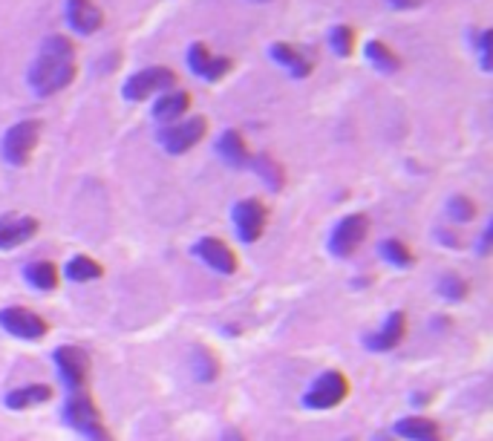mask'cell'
Wrapping results in <instances>:
<instances>
[{"mask_svg": "<svg viewBox=\"0 0 493 441\" xmlns=\"http://www.w3.org/2000/svg\"><path fill=\"white\" fill-rule=\"evenodd\" d=\"M257 4H268V0H257Z\"/></svg>", "mask_w": 493, "mask_h": 441, "instance_id": "obj_36", "label": "cell"}, {"mask_svg": "<svg viewBox=\"0 0 493 441\" xmlns=\"http://www.w3.org/2000/svg\"><path fill=\"white\" fill-rule=\"evenodd\" d=\"M231 219H234V231H237V237L242 242H257L263 237L266 231V208L263 202L257 200H242L234 205L231 211Z\"/></svg>", "mask_w": 493, "mask_h": 441, "instance_id": "obj_10", "label": "cell"}, {"mask_svg": "<svg viewBox=\"0 0 493 441\" xmlns=\"http://www.w3.org/2000/svg\"><path fill=\"white\" fill-rule=\"evenodd\" d=\"M448 216L453 223H471L476 216V205L473 200H467V196H450L448 200Z\"/></svg>", "mask_w": 493, "mask_h": 441, "instance_id": "obj_28", "label": "cell"}, {"mask_svg": "<svg viewBox=\"0 0 493 441\" xmlns=\"http://www.w3.org/2000/svg\"><path fill=\"white\" fill-rule=\"evenodd\" d=\"M67 277L72 280V283H90V280H98L104 274V268L98 265L93 257H84V254H78V257H72V260L67 263Z\"/></svg>", "mask_w": 493, "mask_h": 441, "instance_id": "obj_24", "label": "cell"}, {"mask_svg": "<svg viewBox=\"0 0 493 441\" xmlns=\"http://www.w3.org/2000/svg\"><path fill=\"white\" fill-rule=\"evenodd\" d=\"M373 441H396V438H392L390 433H375V436H373Z\"/></svg>", "mask_w": 493, "mask_h": 441, "instance_id": "obj_34", "label": "cell"}, {"mask_svg": "<svg viewBox=\"0 0 493 441\" xmlns=\"http://www.w3.org/2000/svg\"><path fill=\"white\" fill-rule=\"evenodd\" d=\"M217 153H219V159H223V162L231 165V167H249V162H251L249 144H245V139L240 136L237 130H226L223 136H219V142H217Z\"/></svg>", "mask_w": 493, "mask_h": 441, "instance_id": "obj_19", "label": "cell"}, {"mask_svg": "<svg viewBox=\"0 0 493 441\" xmlns=\"http://www.w3.org/2000/svg\"><path fill=\"white\" fill-rule=\"evenodd\" d=\"M64 18L67 27L76 35H95L98 29L104 27V12L93 0H67L64 4Z\"/></svg>", "mask_w": 493, "mask_h": 441, "instance_id": "obj_11", "label": "cell"}, {"mask_svg": "<svg viewBox=\"0 0 493 441\" xmlns=\"http://www.w3.org/2000/svg\"><path fill=\"white\" fill-rule=\"evenodd\" d=\"M38 139H41V121L23 118L4 133V139H0V156H4L6 165L23 167L32 159V151L38 147Z\"/></svg>", "mask_w": 493, "mask_h": 441, "instance_id": "obj_2", "label": "cell"}, {"mask_svg": "<svg viewBox=\"0 0 493 441\" xmlns=\"http://www.w3.org/2000/svg\"><path fill=\"white\" fill-rule=\"evenodd\" d=\"M67 424L76 427L78 433L84 436H98L104 433V424H102V412H98V407L93 404V398L87 396V392H72V398L67 401Z\"/></svg>", "mask_w": 493, "mask_h": 441, "instance_id": "obj_9", "label": "cell"}, {"mask_svg": "<svg viewBox=\"0 0 493 441\" xmlns=\"http://www.w3.org/2000/svg\"><path fill=\"white\" fill-rule=\"evenodd\" d=\"M404 335H407V317H404V312H392L387 317L384 329L366 338V347L378 349V352H390V349H396L399 343L404 340Z\"/></svg>", "mask_w": 493, "mask_h": 441, "instance_id": "obj_18", "label": "cell"}, {"mask_svg": "<svg viewBox=\"0 0 493 441\" xmlns=\"http://www.w3.org/2000/svg\"><path fill=\"white\" fill-rule=\"evenodd\" d=\"M439 294H441V298H448V300H464L467 280L459 277V274H453V272H448L445 277L439 280Z\"/></svg>", "mask_w": 493, "mask_h": 441, "instance_id": "obj_29", "label": "cell"}, {"mask_svg": "<svg viewBox=\"0 0 493 441\" xmlns=\"http://www.w3.org/2000/svg\"><path fill=\"white\" fill-rule=\"evenodd\" d=\"M347 441H355V438H347Z\"/></svg>", "mask_w": 493, "mask_h": 441, "instance_id": "obj_37", "label": "cell"}, {"mask_svg": "<svg viewBox=\"0 0 493 441\" xmlns=\"http://www.w3.org/2000/svg\"><path fill=\"white\" fill-rule=\"evenodd\" d=\"M191 110V93L185 90H168L153 102V118L162 125H174Z\"/></svg>", "mask_w": 493, "mask_h": 441, "instance_id": "obj_16", "label": "cell"}, {"mask_svg": "<svg viewBox=\"0 0 493 441\" xmlns=\"http://www.w3.org/2000/svg\"><path fill=\"white\" fill-rule=\"evenodd\" d=\"M387 4L392 6V9H415L422 0H387Z\"/></svg>", "mask_w": 493, "mask_h": 441, "instance_id": "obj_31", "label": "cell"}, {"mask_svg": "<svg viewBox=\"0 0 493 441\" xmlns=\"http://www.w3.org/2000/svg\"><path fill=\"white\" fill-rule=\"evenodd\" d=\"M0 329L21 340H41L49 332L44 317L23 309V306H9V309L0 312Z\"/></svg>", "mask_w": 493, "mask_h": 441, "instance_id": "obj_8", "label": "cell"}, {"mask_svg": "<svg viewBox=\"0 0 493 441\" xmlns=\"http://www.w3.org/2000/svg\"><path fill=\"white\" fill-rule=\"evenodd\" d=\"M191 370H193V378L196 381H214V378L219 375V361H217V355L211 349H205V347H193V355H191Z\"/></svg>", "mask_w": 493, "mask_h": 441, "instance_id": "obj_23", "label": "cell"}, {"mask_svg": "<svg viewBox=\"0 0 493 441\" xmlns=\"http://www.w3.org/2000/svg\"><path fill=\"white\" fill-rule=\"evenodd\" d=\"M90 441H113V438H110V436H107V430H104V433H98V436H93Z\"/></svg>", "mask_w": 493, "mask_h": 441, "instance_id": "obj_35", "label": "cell"}, {"mask_svg": "<svg viewBox=\"0 0 493 441\" xmlns=\"http://www.w3.org/2000/svg\"><path fill=\"white\" fill-rule=\"evenodd\" d=\"M396 436L407 441H445V433L433 419H424V415H407L396 424Z\"/></svg>", "mask_w": 493, "mask_h": 441, "instance_id": "obj_17", "label": "cell"}, {"mask_svg": "<svg viewBox=\"0 0 493 441\" xmlns=\"http://www.w3.org/2000/svg\"><path fill=\"white\" fill-rule=\"evenodd\" d=\"M193 254L200 257L208 268H214V272H219V274L237 272V254H234L228 245L223 240H217V237H202L200 242L193 245Z\"/></svg>", "mask_w": 493, "mask_h": 441, "instance_id": "obj_13", "label": "cell"}, {"mask_svg": "<svg viewBox=\"0 0 493 441\" xmlns=\"http://www.w3.org/2000/svg\"><path fill=\"white\" fill-rule=\"evenodd\" d=\"M78 64H76V44L67 35H49L44 38L38 55L29 64L27 84L35 95L49 98L61 90H67L72 78H76Z\"/></svg>", "mask_w": 493, "mask_h": 441, "instance_id": "obj_1", "label": "cell"}, {"mask_svg": "<svg viewBox=\"0 0 493 441\" xmlns=\"http://www.w3.org/2000/svg\"><path fill=\"white\" fill-rule=\"evenodd\" d=\"M27 280L35 289L53 291L58 286V268H55V263H49V260H38V263H32L27 268Z\"/></svg>", "mask_w": 493, "mask_h": 441, "instance_id": "obj_25", "label": "cell"}, {"mask_svg": "<svg viewBox=\"0 0 493 441\" xmlns=\"http://www.w3.org/2000/svg\"><path fill=\"white\" fill-rule=\"evenodd\" d=\"M223 441H245V436L237 433V430H228V433L223 436Z\"/></svg>", "mask_w": 493, "mask_h": 441, "instance_id": "obj_33", "label": "cell"}, {"mask_svg": "<svg viewBox=\"0 0 493 441\" xmlns=\"http://www.w3.org/2000/svg\"><path fill=\"white\" fill-rule=\"evenodd\" d=\"M55 363H58L61 378H64V384L72 392H81L84 381H87V372H90L87 355H84L78 347H58L55 349Z\"/></svg>", "mask_w": 493, "mask_h": 441, "instance_id": "obj_12", "label": "cell"}, {"mask_svg": "<svg viewBox=\"0 0 493 441\" xmlns=\"http://www.w3.org/2000/svg\"><path fill=\"white\" fill-rule=\"evenodd\" d=\"M329 49L338 58H349L355 53V29L347 27V23H338V27L329 29Z\"/></svg>", "mask_w": 493, "mask_h": 441, "instance_id": "obj_26", "label": "cell"}, {"mask_svg": "<svg viewBox=\"0 0 493 441\" xmlns=\"http://www.w3.org/2000/svg\"><path fill=\"white\" fill-rule=\"evenodd\" d=\"M177 87V72L168 67H144L125 81L121 98L125 102H147L151 95H162Z\"/></svg>", "mask_w": 493, "mask_h": 441, "instance_id": "obj_3", "label": "cell"}, {"mask_svg": "<svg viewBox=\"0 0 493 441\" xmlns=\"http://www.w3.org/2000/svg\"><path fill=\"white\" fill-rule=\"evenodd\" d=\"M249 167H254V174L260 176L275 193L283 191V185H286V174H283V167H280L277 159H271V156H266V153H263V156H251Z\"/></svg>", "mask_w": 493, "mask_h": 441, "instance_id": "obj_22", "label": "cell"}, {"mask_svg": "<svg viewBox=\"0 0 493 441\" xmlns=\"http://www.w3.org/2000/svg\"><path fill=\"white\" fill-rule=\"evenodd\" d=\"M490 237H493V228H485L482 240H479V254H488L490 251Z\"/></svg>", "mask_w": 493, "mask_h": 441, "instance_id": "obj_32", "label": "cell"}, {"mask_svg": "<svg viewBox=\"0 0 493 441\" xmlns=\"http://www.w3.org/2000/svg\"><path fill=\"white\" fill-rule=\"evenodd\" d=\"M366 234H369V219L364 214L343 216L329 234V254L341 257V260L343 257H352L358 251V245L366 240Z\"/></svg>", "mask_w": 493, "mask_h": 441, "instance_id": "obj_6", "label": "cell"}, {"mask_svg": "<svg viewBox=\"0 0 493 441\" xmlns=\"http://www.w3.org/2000/svg\"><path fill=\"white\" fill-rule=\"evenodd\" d=\"M35 234H38V219L23 216V214L0 216V251L18 249V245L29 242Z\"/></svg>", "mask_w": 493, "mask_h": 441, "instance_id": "obj_14", "label": "cell"}, {"mask_svg": "<svg viewBox=\"0 0 493 441\" xmlns=\"http://www.w3.org/2000/svg\"><path fill=\"white\" fill-rule=\"evenodd\" d=\"M471 44L479 49V67H482L485 72H490V44H493V32L490 29H482L471 35Z\"/></svg>", "mask_w": 493, "mask_h": 441, "instance_id": "obj_30", "label": "cell"}, {"mask_svg": "<svg viewBox=\"0 0 493 441\" xmlns=\"http://www.w3.org/2000/svg\"><path fill=\"white\" fill-rule=\"evenodd\" d=\"M268 55H271V61H275L277 67L286 69L292 78L300 81V78H309V76H312V61L306 58L298 46H292V44H286V41L271 44Z\"/></svg>", "mask_w": 493, "mask_h": 441, "instance_id": "obj_15", "label": "cell"}, {"mask_svg": "<svg viewBox=\"0 0 493 441\" xmlns=\"http://www.w3.org/2000/svg\"><path fill=\"white\" fill-rule=\"evenodd\" d=\"M347 396H349L347 375L338 372V370H329V372L315 378V384L303 396V404L309 410H332V407H338V404Z\"/></svg>", "mask_w": 493, "mask_h": 441, "instance_id": "obj_5", "label": "cell"}, {"mask_svg": "<svg viewBox=\"0 0 493 441\" xmlns=\"http://www.w3.org/2000/svg\"><path fill=\"white\" fill-rule=\"evenodd\" d=\"M378 254L384 257V260L390 265H396V268H407V265H413V251L407 249V245L401 240H384L378 245Z\"/></svg>", "mask_w": 493, "mask_h": 441, "instance_id": "obj_27", "label": "cell"}, {"mask_svg": "<svg viewBox=\"0 0 493 441\" xmlns=\"http://www.w3.org/2000/svg\"><path fill=\"white\" fill-rule=\"evenodd\" d=\"M205 133H208V118L191 116V118L174 121V125H165L156 133V139L170 156H182V153H188L193 144H200L205 139Z\"/></svg>", "mask_w": 493, "mask_h": 441, "instance_id": "obj_4", "label": "cell"}, {"mask_svg": "<svg viewBox=\"0 0 493 441\" xmlns=\"http://www.w3.org/2000/svg\"><path fill=\"white\" fill-rule=\"evenodd\" d=\"M364 58L373 64L378 72H384V76H392V72H399L401 69V58L392 53V49L384 44V41H378V38H373V41H366V46H364Z\"/></svg>", "mask_w": 493, "mask_h": 441, "instance_id": "obj_21", "label": "cell"}, {"mask_svg": "<svg viewBox=\"0 0 493 441\" xmlns=\"http://www.w3.org/2000/svg\"><path fill=\"white\" fill-rule=\"evenodd\" d=\"M53 398V387L49 384H27V387H18L12 389L9 396L4 398L9 410H29V407H38V404H46Z\"/></svg>", "mask_w": 493, "mask_h": 441, "instance_id": "obj_20", "label": "cell"}, {"mask_svg": "<svg viewBox=\"0 0 493 441\" xmlns=\"http://www.w3.org/2000/svg\"><path fill=\"white\" fill-rule=\"evenodd\" d=\"M185 61H188V69L193 72L196 78L202 81H223L228 72L234 69V61L226 58V55H211V49L205 44H191L188 53H185Z\"/></svg>", "mask_w": 493, "mask_h": 441, "instance_id": "obj_7", "label": "cell"}]
</instances>
